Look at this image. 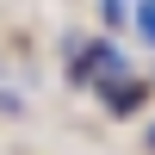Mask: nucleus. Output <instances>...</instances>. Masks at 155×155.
Returning a JSON list of instances; mask_svg holds the SVG:
<instances>
[{
  "mask_svg": "<svg viewBox=\"0 0 155 155\" xmlns=\"http://www.w3.org/2000/svg\"><path fill=\"white\" fill-rule=\"evenodd\" d=\"M124 62H118V50L112 44H87V56H81V74H118Z\"/></svg>",
  "mask_w": 155,
  "mask_h": 155,
  "instance_id": "nucleus-1",
  "label": "nucleus"
},
{
  "mask_svg": "<svg viewBox=\"0 0 155 155\" xmlns=\"http://www.w3.org/2000/svg\"><path fill=\"white\" fill-rule=\"evenodd\" d=\"M137 25H143V37L155 44V0H143V6H137Z\"/></svg>",
  "mask_w": 155,
  "mask_h": 155,
  "instance_id": "nucleus-2",
  "label": "nucleus"
},
{
  "mask_svg": "<svg viewBox=\"0 0 155 155\" xmlns=\"http://www.w3.org/2000/svg\"><path fill=\"white\" fill-rule=\"evenodd\" d=\"M99 12H106V25H118L124 19V0H99Z\"/></svg>",
  "mask_w": 155,
  "mask_h": 155,
  "instance_id": "nucleus-3",
  "label": "nucleus"
},
{
  "mask_svg": "<svg viewBox=\"0 0 155 155\" xmlns=\"http://www.w3.org/2000/svg\"><path fill=\"white\" fill-rule=\"evenodd\" d=\"M149 143H155V124H149Z\"/></svg>",
  "mask_w": 155,
  "mask_h": 155,
  "instance_id": "nucleus-4",
  "label": "nucleus"
}]
</instances>
